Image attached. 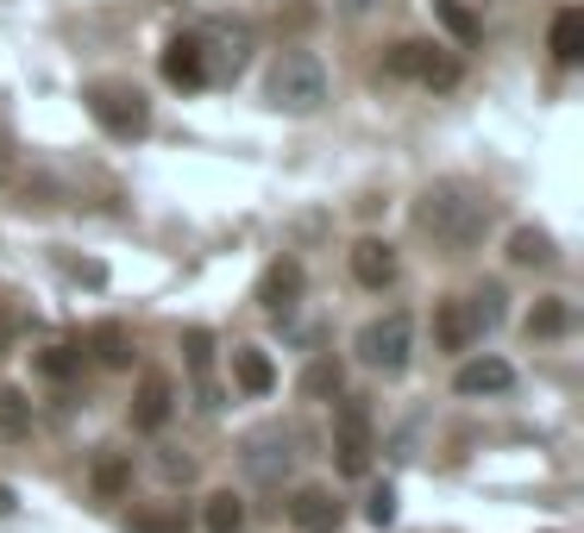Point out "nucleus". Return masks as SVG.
I'll use <instances>...</instances> for the list:
<instances>
[{"label":"nucleus","instance_id":"nucleus-1","mask_svg":"<svg viewBox=\"0 0 584 533\" xmlns=\"http://www.w3.org/2000/svg\"><path fill=\"white\" fill-rule=\"evenodd\" d=\"M415 227L428 232L446 257H465V252H478L484 232L497 227V202L484 195L478 182H458V177L428 182L421 202H415Z\"/></svg>","mask_w":584,"mask_h":533},{"label":"nucleus","instance_id":"nucleus-2","mask_svg":"<svg viewBox=\"0 0 584 533\" xmlns=\"http://www.w3.org/2000/svg\"><path fill=\"white\" fill-rule=\"evenodd\" d=\"M271 107H277V113H296V120L321 113V107H327V70H321V57L283 51L277 70H271Z\"/></svg>","mask_w":584,"mask_h":533},{"label":"nucleus","instance_id":"nucleus-3","mask_svg":"<svg viewBox=\"0 0 584 533\" xmlns=\"http://www.w3.org/2000/svg\"><path fill=\"white\" fill-rule=\"evenodd\" d=\"M353 352L365 371H383V377H403L408 358H415V320L408 314H378V320H365L353 339Z\"/></svg>","mask_w":584,"mask_h":533},{"label":"nucleus","instance_id":"nucleus-4","mask_svg":"<svg viewBox=\"0 0 584 533\" xmlns=\"http://www.w3.org/2000/svg\"><path fill=\"white\" fill-rule=\"evenodd\" d=\"M88 113L107 138H145L152 132V101L132 82H95L88 88Z\"/></svg>","mask_w":584,"mask_h":533},{"label":"nucleus","instance_id":"nucleus-5","mask_svg":"<svg viewBox=\"0 0 584 533\" xmlns=\"http://www.w3.org/2000/svg\"><path fill=\"white\" fill-rule=\"evenodd\" d=\"M296 446H302L296 427H258V433H246L239 464H246V477H252V483H271V489H277V483L296 471V458H302Z\"/></svg>","mask_w":584,"mask_h":533},{"label":"nucleus","instance_id":"nucleus-6","mask_svg":"<svg viewBox=\"0 0 584 533\" xmlns=\"http://www.w3.org/2000/svg\"><path fill=\"white\" fill-rule=\"evenodd\" d=\"M371 452H378L371 446V408L339 396V414H333V464H339V477H365Z\"/></svg>","mask_w":584,"mask_h":533},{"label":"nucleus","instance_id":"nucleus-7","mask_svg":"<svg viewBox=\"0 0 584 533\" xmlns=\"http://www.w3.org/2000/svg\"><path fill=\"white\" fill-rule=\"evenodd\" d=\"M383 70H390V76L421 82V88H453L458 82V63L440 51V45H428V38H403L396 51L383 57Z\"/></svg>","mask_w":584,"mask_h":533},{"label":"nucleus","instance_id":"nucleus-8","mask_svg":"<svg viewBox=\"0 0 584 533\" xmlns=\"http://www.w3.org/2000/svg\"><path fill=\"white\" fill-rule=\"evenodd\" d=\"M289 528L296 533H333L339 528V496H333L327 483H302V489L289 496Z\"/></svg>","mask_w":584,"mask_h":533},{"label":"nucleus","instance_id":"nucleus-9","mask_svg":"<svg viewBox=\"0 0 584 533\" xmlns=\"http://www.w3.org/2000/svg\"><path fill=\"white\" fill-rule=\"evenodd\" d=\"M170 408H177V383L164 377V371H145L139 396H132V427H139V433H157L164 421H170Z\"/></svg>","mask_w":584,"mask_h":533},{"label":"nucleus","instance_id":"nucleus-10","mask_svg":"<svg viewBox=\"0 0 584 533\" xmlns=\"http://www.w3.org/2000/svg\"><path fill=\"white\" fill-rule=\"evenodd\" d=\"M157 70H164V82H170V88H202V82H207L202 38H170V45H164V57H157Z\"/></svg>","mask_w":584,"mask_h":533},{"label":"nucleus","instance_id":"nucleus-11","mask_svg":"<svg viewBox=\"0 0 584 533\" xmlns=\"http://www.w3.org/2000/svg\"><path fill=\"white\" fill-rule=\"evenodd\" d=\"M453 389L458 396H509L515 389V364H503V358H465Z\"/></svg>","mask_w":584,"mask_h":533},{"label":"nucleus","instance_id":"nucleus-12","mask_svg":"<svg viewBox=\"0 0 584 533\" xmlns=\"http://www.w3.org/2000/svg\"><path fill=\"white\" fill-rule=\"evenodd\" d=\"M353 277L365 282V289H390V282H396V245H390V239H358Z\"/></svg>","mask_w":584,"mask_h":533},{"label":"nucleus","instance_id":"nucleus-13","mask_svg":"<svg viewBox=\"0 0 584 533\" xmlns=\"http://www.w3.org/2000/svg\"><path fill=\"white\" fill-rule=\"evenodd\" d=\"M296 295H302V264H296V257H277V264L264 270V282H258V302L283 320V314L296 307Z\"/></svg>","mask_w":584,"mask_h":533},{"label":"nucleus","instance_id":"nucleus-14","mask_svg":"<svg viewBox=\"0 0 584 533\" xmlns=\"http://www.w3.org/2000/svg\"><path fill=\"white\" fill-rule=\"evenodd\" d=\"M88 489L102 496V502H120L132 489V452H102L88 464Z\"/></svg>","mask_w":584,"mask_h":533},{"label":"nucleus","instance_id":"nucleus-15","mask_svg":"<svg viewBox=\"0 0 584 533\" xmlns=\"http://www.w3.org/2000/svg\"><path fill=\"white\" fill-rule=\"evenodd\" d=\"M233 383H239L246 396H271V389H277V364L258 352V346H233Z\"/></svg>","mask_w":584,"mask_h":533},{"label":"nucleus","instance_id":"nucleus-16","mask_svg":"<svg viewBox=\"0 0 584 533\" xmlns=\"http://www.w3.org/2000/svg\"><path fill=\"white\" fill-rule=\"evenodd\" d=\"M547 45H553V63H565V70L584 57V13H579V7H559V13H553Z\"/></svg>","mask_w":584,"mask_h":533},{"label":"nucleus","instance_id":"nucleus-17","mask_svg":"<svg viewBox=\"0 0 584 533\" xmlns=\"http://www.w3.org/2000/svg\"><path fill=\"white\" fill-rule=\"evenodd\" d=\"M88 352H95V364H107V371H127L132 364V332L120 327V320H102V327L88 332Z\"/></svg>","mask_w":584,"mask_h":533},{"label":"nucleus","instance_id":"nucleus-18","mask_svg":"<svg viewBox=\"0 0 584 533\" xmlns=\"http://www.w3.org/2000/svg\"><path fill=\"white\" fill-rule=\"evenodd\" d=\"M472 320H465V302H440V314H433V346L440 352H472Z\"/></svg>","mask_w":584,"mask_h":533},{"label":"nucleus","instance_id":"nucleus-19","mask_svg":"<svg viewBox=\"0 0 584 533\" xmlns=\"http://www.w3.org/2000/svg\"><path fill=\"white\" fill-rule=\"evenodd\" d=\"M302 396L308 402H339L346 396V364L339 358H314L302 371Z\"/></svg>","mask_w":584,"mask_h":533},{"label":"nucleus","instance_id":"nucleus-20","mask_svg":"<svg viewBox=\"0 0 584 533\" xmlns=\"http://www.w3.org/2000/svg\"><path fill=\"white\" fill-rule=\"evenodd\" d=\"M553 257H559L553 239H547L540 227H515V232H509V264H522V270H547Z\"/></svg>","mask_w":584,"mask_h":533},{"label":"nucleus","instance_id":"nucleus-21","mask_svg":"<svg viewBox=\"0 0 584 533\" xmlns=\"http://www.w3.org/2000/svg\"><path fill=\"white\" fill-rule=\"evenodd\" d=\"M465 302V320H472V332H490L497 320H503V282H484V289H472V295H458Z\"/></svg>","mask_w":584,"mask_h":533},{"label":"nucleus","instance_id":"nucleus-22","mask_svg":"<svg viewBox=\"0 0 584 533\" xmlns=\"http://www.w3.org/2000/svg\"><path fill=\"white\" fill-rule=\"evenodd\" d=\"M433 20H440V26L453 32V45H465V51H472V45H478V38H484L478 13H472L465 0H433Z\"/></svg>","mask_w":584,"mask_h":533},{"label":"nucleus","instance_id":"nucleus-23","mask_svg":"<svg viewBox=\"0 0 584 533\" xmlns=\"http://www.w3.org/2000/svg\"><path fill=\"white\" fill-rule=\"evenodd\" d=\"M565 327H572V302H565V295H547V302H534L528 339H559Z\"/></svg>","mask_w":584,"mask_h":533},{"label":"nucleus","instance_id":"nucleus-24","mask_svg":"<svg viewBox=\"0 0 584 533\" xmlns=\"http://www.w3.org/2000/svg\"><path fill=\"white\" fill-rule=\"evenodd\" d=\"M207 533H246V502L233 489H214L207 496Z\"/></svg>","mask_w":584,"mask_h":533},{"label":"nucleus","instance_id":"nucleus-25","mask_svg":"<svg viewBox=\"0 0 584 533\" xmlns=\"http://www.w3.org/2000/svg\"><path fill=\"white\" fill-rule=\"evenodd\" d=\"M0 439H32V402L20 389H0Z\"/></svg>","mask_w":584,"mask_h":533},{"label":"nucleus","instance_id":"nucleus-26","mask_svg":"<svg viewBox=\"0 0 584 533\" xmlns=\"http://www.w3.org/2000/svg\"><path fill=\"white\" fill-rule=\"evenodd\" d=\"M76 364H82V352H70V346H38V352H32V371L51 377V383H70Z\"/></svg>","mask_w":584,"mask_h":533},{"label":"nucleus","instance_id":"nucleus-27","mask_svg":"<svg viewBox=\"0 0 584 533\" xmlns=\"http://www.w3.org/2000/svg\"><path fill=\"white\" fill-rule=\"evenodd\" d=\"M182 358H189V371L207 383V371H214V332H207V327H189V332H182Z\"/></svg>","mask_w":584,"mask_h":533},{"label":"nucleus","instance_id":"nucleus-28","mask_svg":"<svg viewBox=\"0 0 584 533\" xmlns=\"http://www.w3.org/2000/svg\"><path fill=\"white\" fill-rule=\"evenodd\" d=\"M365 521H371V528H390V521H396V489H390V483H378V489H371Z\"/></svg>","mask_w":584,"mask_h":533},{"label":"nucleus","instance_id":"nucleus-29","mask_svg":"<svg viewBox=\"0 0 584 533\" xmlns=\"http://www.w3.org/2000/svg\"><path fill=\"white\" fill-rule=\"evenodd\" d=\"M127 528L132 533H189V521L182 514H132Z\"/></svg>","mask_w":584,"mask_h":533},{"label":"nucleus","instance_id":"nucleus-30","mask_svg":"<svg viewBox=\"0 0 584 533\" xmlns=\"http://www.w3.org/2000/svg\"><path fill=\"white\" fill-rule=\"evenodd\" d=\"M157 471H164V483H189V477H195V458H189V452H164V458H157Z\"/></svg>","mask_w":584,"mask_h":533},{"label":"nucleus","instance_id":"nucleus-31","mask_svg":"<svg viewBox=\"0 0 584 533\" xmlns=\"http://www.w3.org/2000/svg\"><path fill=\"white\" fill-rule=\"evenodd\" d=\"M13 352V320H7V314H0V358Z\"/></svg>","mask_w":584,"mask_h":533},{"label":"nucleus","instance_id":"nucleus-32","mask_svg":"<svg viewBox=\"0 0 584 533\" xmlns=\"http://www.w3.org/2000/svg\"><path fill=\"white\" fill-rule=\"evenodd\" d=\"M371 7H378V0H339V13H353V20L358 13H371Z\"/></svg>","mask_w":584,"mask_h":533},{"label":"nucleus","instance_id":"nucleus-33","mask_svg":"<svg viewBox=\"0 0 584 533\" xmlns=\"http://www.w3.org/2000/svg\"><path fill=\"white\" fill-rule=\"evenodd\" d=\"M13 508H20V502H13V489H7V483H0V514H13Z\"/></svg>","mask_w":584,"mask_h":533}]
</instances>
